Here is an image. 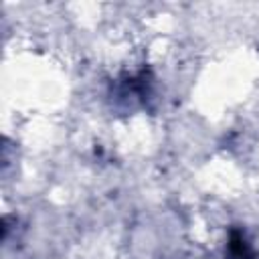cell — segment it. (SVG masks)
<instances>
[{"mask_svg":"<svg viewBox=\"0 0 259 259\" xmlns=\"http://www.w3.org/2000/svg\"><path fill=\"white\" fill-rule=\"evenodd\" d=\"M229 257L231 259H255L251 245L247 243L245 235L237 229H233L229 235Z\"/></svg>","mask_w":259,"mask_h":259,"instance_id":"6da1fadb","label":"cell"}]
</instances>
